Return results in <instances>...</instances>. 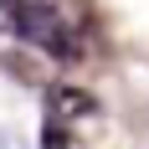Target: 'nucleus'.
Here are the masks:
<instances>
[{"label": "nucleus", "instance_id": "1", "mask_svg": "<svg viewBox=\"0 0 149 149\" xmlns=\"http://www.w3.org/2000/svg\"><path fill=\"white\" fill-rule=\"evenodd\" d=\"M5 21L15 26L21 41L41 46L46 57H62V62L82 57V41H77V31L67 26V15H62L57 5H41V0H5Z\"/></svg>", "mask_w": 149, "mask_h": 149}, {"label": "nucleus", "instance_id": "2", "mask_svg": "<svg viewBox=\"0 0 149 149\" xmlns=\"http://www.w3.org/2000/svg\"><path fill=\"white\" fill-rule=\"evenodd\" d=\"M88 113H98V103H93V93L82 88H52L46 93V123H67L72 118H88Z\"/></svg>", "mask_w": 149, "mask_h": 149}, {"label": "nucleus", "instance_id": "3", "mask_svg": "<svg viewBox=\"0 0 149 149\" xmlns=\"http://www.w3.org/2000/svg\"><path fill=\"white\" fill-rule=\"evenodd\" d=\"M41 149H67V129L62 123H41Z\"/></svg>", "mask_w": 149, "mask_h": 149}, {"label": "nucleus", "instance_id": "4", "mask_svg": "<svg viewBox=\"0 0 149 149\" xmlns=\"http://www.w3.org/2000/svg\"><path fill=\"white\" fill-rule=\"evenodd\" d=\"M0 149H26V144H21L15 134H0Z\"/></svg>", "mask_w": 149, "mask_h": 149}]
</instances>
